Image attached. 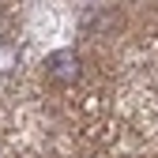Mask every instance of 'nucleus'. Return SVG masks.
<instances>
[{
	"label": "nucleus",
	"instance_id": "nucleus-1",
	"mask_svg": "<svg viewBox=\"0 0 158 158\" xmlns=\"http://www.w3.org/2000/svg\"><path fill=\"white\" fill-rule=\"evenodd\" d=\"M45 68H49V79H53V83H75L79 72H83L75 49H56L49 60H45Z\"/></svg>",
	"mask_w": 158,
	"mask_h": 158
},
{
	"label": "nucleus",
	"instance_id": "nucleus-2",
	"mask_svg": "<svg viewBox=\"0 0 158 158\" xmlns=\"http://www.w3.org/2000/svg\"><path fill=\"white\" fill-rule=\"evenodd\" d=\"M11 68H15V45L0 42V75H8Z\"/></svg>",
	"mask_w": 158,
	"mask_h": 158
}]
</instances>
